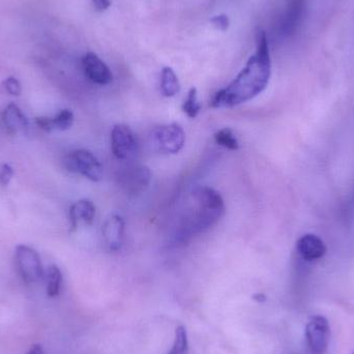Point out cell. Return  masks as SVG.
<instances>
[{"label": "cell", "mask_w": 354, "mask_h": 354, "mask_svg": "<svg viewBox=\"0 0 354 354\" xmlns=\"http://www.w3.org/2000/svg\"><path fill=\"white\" fill-rule=\"evenodd\" d=\"M272 59L268 36L262 28L256 32V52L250 57L245 68L225 88L211 99L213 108H232L247 103L262 93L270 82Z\"/></svg>", "instance_id": "6da1fadb"}, {"label": "cell", "mask_w": 354, "mask_h": 354, "mask_svg": "<svg viewBox=\"0 0 354 354\" xmlns=\"http://www.w3.org/2000/svg\"><path fill=\"white\" fill-rule=\"evenodd\" d=\"M192 197L196 207L180 228L178 236L182 241L213 227L225 211L221 195L209 187H198L192 193Z\"/></svg>", "instance_id": "7a4b0ae2"}, {"label": "cell", "mask_w": 354, "mask_h": 354, "mask_svg": "<svg viewBox=\"0 0 354 354\" xmlns=\"http://www.w3.org/2000/svg\"><path fill=\"white\" fill-rule=\"evenodd\" d=\"M64 166L71 172L83 175L91 182H99L103 178V166L89 150H78L71 152L64 158Z\"/></svg>", "instance_id": "3957f363"}, {"label": "cell", "mask_w": 354, "mask_h": 354, "mask_svg": "<svg viewBox=\"0 0 354 354\" xmlns=\"http://www.w3.org/2000/svg\"><path fill=\"white\" fill-rule=\"evenodd\" d=\"M152 143L156 150L163 154H178L186 143V134L177 123L161 126L152 130Z\"/></svg>", "instance_id": "277c9868"}, {"label": "cell", "mask_w": 354, "mask_h": 354, "mask_svg": "<svg viewBox=\"0 0 354 354\" xmlns=\"http://www.w3.org/2000/svg\"><path fill=\"white\" fill-rule=\"evenodd\" d=\"M111 150L118 160H134L139 154V143L133 130L126 125L114 126L111 131Z\"/></svg>", "instance_id": "5b68a950"}, {"label": "cell", "mask_w": 354, "mask_h": 354, "mask_svg": "<svg viewBox=\"0 0 354 354\" xmlns=\"http://www.w3.org/2000/svg\"><path fill=\"white\" fill-rule=\"evenodd\" d=\"M152 182V172L146 166L130 165L117 173V182L128 194L137 195L145 191Z\"/></svg>", "instance_id": "8992f818"}, {"label": "cell", "mask_w": 354, "mask_h": 354, "mask_svg": "<svg viewBox=\"0 0 354 354\" xmlns=\"http://www.w3.org/2000/svg\"><path fill=\"white\" fill-rule=\"evenodd\" d=\"M306 338L313 354H324L329 347L331 329L325 317L313 315L306 325Z\"/></svg>", "instance_id": "52a82bcc"}, {"label": "cell", "mask_w": 354, "mask_h": 354, "mask_svg": "<svg viewBox=\"0 0 354 354\" xmlns=\"http://www.w3.org/2000/svg\"><path fill=\"white\" fill-rule=\"evenodd\" d=\"M16 262L20 274L26 283H36L42 279V262L36 250L27 246H18L16 249Z\"/></svg>", "instance_id": "ba28073f"}, {"label": "cell", "mask_w": 354, "mask_h": 354, "mask_svg": "<svg viewBox=\"0 0 354 354\" xmlns=\"http://www.w3.org/2000/svg\"><path fill=\"white\" fill-rule=\"evenodd\" d=\"M82 67L87 78L95 84L107 85L113 80V75L107 64L95 53L84 55Z\"/></svg>", "instance_id": "9c48e42d"}, {"label": "cell", "mask_w": 354, "mask_h": 354, "mask_svg": "<svg viewBox=\"0 0 354 354\" xmlns=\"http://www.w3.org/2000/svg\"><path fill=\"white\" fill-rule=\"evenodd\" d=\"M296 251L303 259L311 262L324 257L327 248L319 236L305 234L296 243Z\"/></svg>", "instance_id": "30bf717a"}, {"label": "cell", "mask_w": 354, "mask_h": 354, "mask_svg": "<svg viewBox=\"0 0 354 354\" xmlns=\"http://www.w3.org/2000/svg\"><path fill=\"white\" fill-rule=\"evenodd\" d=\"M103 237L111 251H119L123 247L125 222L121 215H113L103 226Z\"/></svg>", "instance_id": "8fae6325"}, {"label": "cell", "mask_w": 354, "mask_h": 354, "mask_svg": "<svg viewBox=\"0 0 354 354\" xmlns=\"http://www.w3.org/2000/svg\"><path fill=\"white\" fill-rule=\"evenodd\" d=\"M3 123L12 135L25 134L28 130V121L22 110L16 104H10L3 111Z\"/></svg>", "instance_id": "7c38bea8"}, {"label": "cell", "mask_w": 354, "mask_h": 354, "mask_svg": "<svg viewBox=\"0 0 354 354\" xmlns=\"http://www.w3.org/2000/svg\"><path fill=\"white\" fill-rule=\"evenodd\" d=\"M95 206L93 201L82 199L77 201L70 209L71 224L73 229H77L80 224L91 225L95 221Z\"/></svg>", "instance_id": "4fadbf2b"}, {"label": "cell", "mask_w": 354, "mask_h": 354, "mask_svg": "<svg viewBox=\"0 0 354 354\" xmlns=\"http://www.w3.org/2000/svg\"><path fill=\"white\" fill-rule=\"evenodd\" d=\"M180 83L177 75L171 68L163 69L161 73V91L163 95L166 97H175L180 93Z\"/></svg>", "instance_id": "5bb4252c"}, {"label": "cell", "mask_w": 354, "mask_h": 354, "mask_svg": "<svg viewBox=\"0 0 354 354\" xmlns=\"http://www.w3.org/2000/svg\"><path fill=\"white\" fill-rule=\"evenodd\" d=\"M62 284V274L56 266H51L47 272V294L55 298L60 293Z\"/></svg>", "instance_id": "9a60e30c"}, {"label": "cell", "mask_w": 354, "mask_h": 354, "mask_svg": "<svg viewBox=\"0 0 354 354\" xmlns=\"http://www.w3.org/2000/svg\"><path fill=\"white\" fill-rule=\"evenodd\" d=\"M188 333L184 327L175 329L174 341L168 354H189Z\"/></svg>", "instance_id": "2e32d148"}, {"label": "cell", "mask_w": 354, "mask_h": 354, "mask_svg": "<svg viewBox=\"0 0 354 354\" xmlns=\"http://www.w3.org/2000/svg\"><path fill=\"white\" fill-rule=\"evenodd\" d=\"M215 141L217 145L227 148L229 150H237L239 148V142L230 129L220 130L215 134Z\"/></svg>", "instance_id": "e0dca14e"}, {"label": "cell", "mask_w": 354, "mask_h": 354, "mask_svg": "<svg viewBox=\"0 0 354 354\" xmlns=\"http://www.w3.org/2000/svg\"><path fill=\"white\" fill-rule=\"evenodd\" d=\"M182 110L190 118H196L201 110V105L199 103L198 93L195 87L189 91L188 97L182 105Z\"/></svg>", "instance_id": "ac0fdd59"}, {"label": "cell", "mask_w": 354, "mask_h": 354, "mask_svg": "<svg viewBox=\"0 0 354 354\" xmlns=\"http://www.w3.org/2000/svg\"><path fill=\"white\" fill-rule=\"evenodd\" d=\"M53 119V125H54V130L58 131H66L70 129L74 123V114L71 110L64 109L59 112Z\"/></svg>", "instance_id": "d6986e66"}, {"label": "cell", "mask_w": 354, "mask_h": 354, "mask_svg": "<svg viewBox=\"0 0 354 354\" xmlns=\"http://www.w3.org/2000/svg\"><path fill=\"white\" fill-rule=\"evenodd\" d=\"M3 86H5V91H7L10 95H16V97L21 95V85H20L19 81L14 78V77H10L7 80H5Z\"/></svg>", "instance_id": "ffe728a7"}, {"label": "cell", "mask_w": 354, "mask_h": 354, "mask_svg": "<svg viewBox=\"0 0 354 354\" xmlns=\"http://www.w3.org/2000/svg\"><path fill=\"white\" fill-rule=\"evenodd\" d=\"M211 22L217 30H221V32H226L229 27V18L226 15L215 16L211 18Z\"/></svg>", "instance_id": "44dd1931"}, {"label": "cell", "mask_w": 354, "mask_h": 354, "mask_svg": "<svg viewBox=\"0 0 354 354\" xmlns=\"http://www.w3.org/2000/svg\"><path fill=\"white\" fill-rule=\"evenodd\" d=\"M13 175V168H12L10 165H3V168L0 170V184L3 185V186H7V185H9Z\"/></svg>", "instance_id": "7402d4cb"}, {"label": "cell", "mask_w": 354, "mask_h": 354, "mask_svg": "<svg viewBox=\"0 0 354 354\" xmlns=\"http://www.w3.org/2000/svg\"><path fill=\"white\" fill-rule=\"evenodd\" d=\"M36 123L40 129H42L43 131L48 132V133H50V132H52L53 130H54L52 118L45 117V116H42V117H36Z\"/></svg>", "instance_id": "603a6c76"}, {"label": "cell", "mask_w": 354, "mask_h": 354, "mask_svg": "<svg viewBox=\"0 0 354 354\" xmlns=\"http://www.w3.org/2000/svg\"><path fill=\"white\" fill-rule=\"evenodd\" d=\"M93 7L97 12H105L109 9L111 3L110 0H91Z\"/></svg>", "instance_id": "cb8c5ba5"}, {"label": "cell", "mask_w": 354, "mask_h": 354, "mask_svg": "<svg viewBox=\"0 0 354 354\" xmlns=\"http://www.w3.org/2000/svg\"><path fill=\"white\" fill-rule=\"evenodd\" d=\"M25 354H45V351L42 346L36 344V345L32 346V348Z\"/></svg>", "instance_id": "d4e9b609"}, {"label": "cell", "mask_w": 354, "mask_h": 354, "mask_svg": "<svg viewBox=\"0 0 354 354\" xmlns=\"http://www.w3.org/2000/svg\"><path fill=\"white\" fill-rule=\"evenodd\" d=\"M253 300L258 303H263L266 300V295L262 293H257V294L253 295Z\"/></svg>", "instance_id": "484cf974"}, {"label": "cell", "mask_w": 354, "mask_h": 354, "mask_svg": "<svg viewBox=\"0 0 354 354\" xmlns=\"http://www.w3.org/2000/svg\"><path fill=\"white\" fill-rule=\"evenodd\" d=\"M351 354H354V351H353V352H352V353H351Z\"/></svg>", "instance_id": "4316f807"}]
</instances>
